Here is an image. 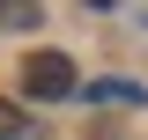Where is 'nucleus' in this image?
Wrapping results in <instances>:
<instances>
[{
  "label": "nucleus",
  "instance_id": "obj_1",
  "mask_svg": "<svg viewBox=\"0 0 148 140\" xmlns=\"http://www.w3.org/2000/svg\"><path fill=\"white\" fill-rule=\"evenodd\" d=\"M74 88H82V74H74L67 52H30L22 59V96H30V103H59Z\"/></svg>",
  "mask_w": 148,
  "mask_h": 140
},
{
  "label": "nucleus",
  "instance_id": "obj_3",
  "mask_svg": "<svg viewBox=\"0 0 148 140\" xmlns=\"http://www.w3.org/2000/svg\"><path fill=\"white\" fill-rule=\"evenodd\" d=\"M22 125H30V111L15 96H0V140H22Z\"/></svg>",
  "mask_w": 148,
  "mask_h": 140
},
{
  "label": "nucleus",
  "instance_id": "obj_4",
  "mask_svg": "<svg viewBox=\"0 0 148 140\" xmlns=\"http://www.w3.org/2000/svg\"><path fill=\"white\" fill-rule=\"evenodd\" d=\"M96 7H104V0H96Z\"/></svg>",
  "mask_w": 148,
  "mask_h": 140
},
{
  "label": "nucleus",
  "instance_id": "obj_2",
  "mask_svg": "<svg viewBox=\"0 0 148 140\" xmlns=\"http://www.w3.org/2000/svg\"><path fill=\"white\" fill-rule=\"evenodd\" d=\"M37 0H0V30H37Z\"/></svg>",
  "mask_w": 148,
  "mask_h": 140
}]
</instances>
